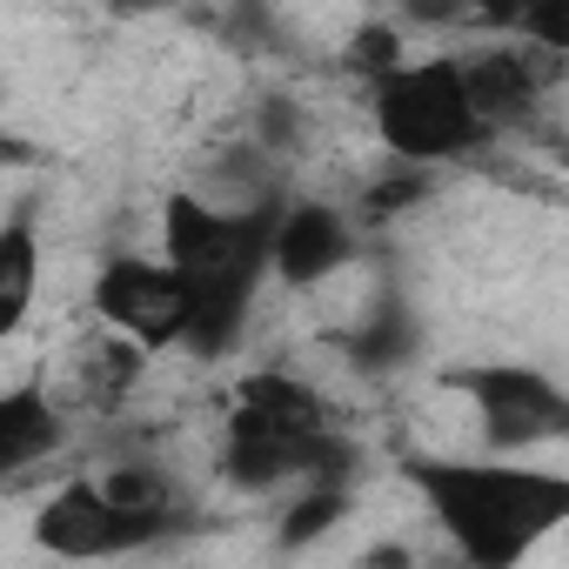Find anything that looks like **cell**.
Instances as JSON below:
<instances>
[{"label": "cell", "instance_id": "obj_1", "mask_svg": "<svg viewBox=\"0 0 569 569\" xmlns=\"http://www.w3.org/2000/svg\"><path fill=\"white\" fill-rule=\"evenodd\" d=\"M281 194H248V201H208L194 188L161 201V254L188 281V329L181 349L201 362L234 356L248 336L261 274H268V228H274Z\"/></svg>", "mask_w": 569, "mask_h": 569}, {"label": "cell", "instance_id": "obj_2", "mask_svg": "<svg viewBox=\"0 0 569 569\" xmlns=\"http://www.w3.org/2000/svg\"><path fill=\"white\" fill-rule=\"evenodd\" d=\"M409 489L422 496L429 522L456 542L476 569L522 562L562 516H569V476L536 462H482V456H409Z\"/></svg>", "mask_w": 569, "mask_h": 569}, {"label": "cell", "instance_id": "obj_3", "mask_svg": "<svg viewBox=\"0 0 569 569\" xmlns=\"http://www.w3.org/2000/svg\"><path fill=\"white\" fill-rule=\"evenodd\" d=\"M369 121H376V141L396 161H416V168L469 161L489 141V128L476 121V108L462 94L456 54L396 61L382 81H369Z\"/></svg>", "mask_w": 569, "mask_h": 569}, {"label": "cell", "instance_id": "obj_4", "mask_svg": "<svg viewBox=\"0 0 569 569\" xmlns=\"http://www.w3.org/2000/svg\"><path fill=\"white\" fill-rule=\"evenodd\" d=\"M188 529H194V516L181 502H121V496L101 489V476H68L34 509V549L68 556V562L141 556V549H161Z\"/></svg>", "mask_w": 569, "mask_h": 569}, {"label": "cell", "instance_id": "obj_5", "mask_svg": "<svg viewBox=\"0 0 569 569\" xmlns=\"http://www.w3.org/2000/svg\"><path fill=\"white\" fill-rule=\"evenodd\" d=\"M442 389L469 402V416L482 422V442L502 449V456L536 449V442H556L569 429L562 382H549L529 362H462V369L442 376Z\"/></svg>", "mask_w": 569, "mask_h": 569}, {"label": "cell", "instance_id": "obj_6", "mask_svg": "<svg viewBox=\"0 0 569 569\" xmlns=\"http://www.w3.org/2000/svg\"><path fill=\"white\" fill-rule=\"evenodd\" d=\"M88 302L101 316V329L128 336L134 349L161 356V349H181V329H188V281L174 274L168 254H108L88 281Z\"/></svg>", "mask_w": 569, "mask_h": 569}, {"label": "cell", "instance_id": "obj_7", "mask_svg": "<svg viewBox=\"0 0 569 569\" xmlns=\"http://www.w3.org/2000/svg\"><path fill=\"white\" fill-rule=\"evenodd\" d=\"M456 74H462V94H469L476 121H482L489 141H496V134L522 128V121L536 114V101L556 94L562 54H542V48H529V41H489V48L456 54Z\"/></svg>", "mask_w": 569, "mask_h": 569}, {"label": "cell", "instance_id": "obj_8", "mask_svg": "<svg viewBox=\"0 0 569 569\" xmlns=\"http://www.w3.org/2000/svg\"><path fill=\"white\" fill-rule=\"evenodd\" d=\"M356 261V214L336 201H281L268 228V274L289 289H322Z\"/></svg>", "mask_w": 569, "mask_h": 569}, {"label": "cell", "instance_id": "obj_9", "mask_svg": "<svg viewBox=\"0 0 569 569\" xmlns=\"http://www.w3.org/2000/svg\"><path fill=\"white\" fill-rule=\"evenodd\" d=\"M316 429H336V402L296 369L241 376V389L228 402V422H221V436H241V442H296V436H316Z\"/></svg>", "mask_w": 569, "mask_h": 569}, {"label": "cell", "instance_id": "obj_10", "mask_svg": "<svg viewBox=\"0 0 569 569\" xmlns=\"http://www.w3.org/2000/svg\"><path fill=\"white\" fill-rule=\"evenodd\" d=\"M68 449V409L48 382H14L0 389V489L28 482Z\"/></svg>", "mask_w": 569, "mask_h": 569}, {"label": "cell", "instance_id": "obj_11", "mask_svg": "<svg viewBox=\"0 0 569 569\" xmlns=\"http://www.w3.org/2000/svg\"><path fill=\"white\" fill-rule=\"evenodd\" d=\"M141 369H148V349H134L128 336L101 329V336H88V342L74 349V362H68V396H61V409H101V416H114V409H121V402L134 396Z\"/></svg>", "mask_w": 569, "mask_h": 569}, {"label": "cell", "instance_id": "obj_12", "mask_svg": "<svg viewBox=\"0 0 569 569\" xmlns=\"http://www.w3.org/2000/svg\"><path fill=\"white\" fill-rule=\"evenodd\" d=\"M41 302V221L34 201H21L0 221V342H14Z\"/></svg>", "mask_w": 569, "mask_h": 569}, {"label": "cell", "instance_id": "obj_13", "mask_svg": "<svg viewBox=\"0 0 569 569\" xmlns=\"http://www.w3.org/2000/svg\"><path fill=\"white\" fill-rule=\"evenodd\" d=\"M409 356H416V322H409V309H402V302H369L362 322L349 329V362H356L362 376H389V369H402Z\"/></svg>", "mask_w": 569, "mask_h": 569}, {"label": "cell", "instance_id": "obj_14", "mask_svg": "<svg viewBox=\"0 0 569 569\" xmlns=\"http://www.w3.org/2000/svg\"><path fill=\"white\" fill-rule=\"evenodd\" d=\"M349 74H362V88L369 81H382L396 61H409V41H402V28L396 21H369V28H356V41H349Z\"/></svg>", "mask_w": 569, "mask_h": 569}, {"label": "cell", "instance_id": "obj_15", "mask_svg": "<svg viewBox=\"0 0 569 569\" xmlns=\"http://www.w3.org/2000/svg\"><path fill=\"white\" fill-rule=\"evenodd\" d=\"M114 8H174V0H114Z\"/></svg>", "mask_w": 569, "mask_h": 569}]
</instances>
